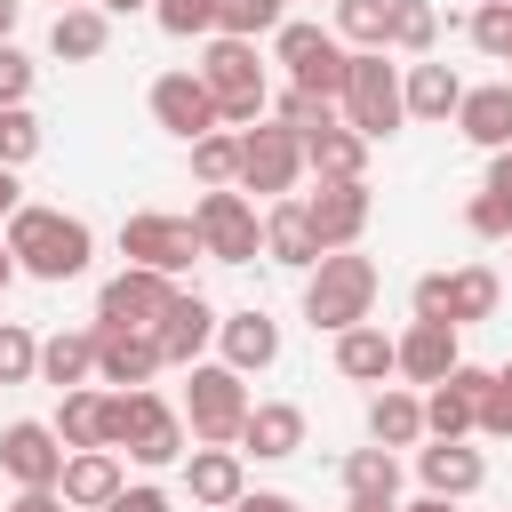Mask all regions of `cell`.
Wrapping results in <instances>:
<instances>
[{"label":"cell","mask_w":512,"mask_h":512,"mask_svg":"<svg viewBox=\"0 0 512 512\" xmlns=\"http://www.w3.org/2000/svg\"><path fill=\"white\" fill-rule=\"evenodd\" d=\"M104 16H128V8H152V0H96Z\"/></svg>","instance_id":"11a10c76"},{"label":"cell","mask_w":512,"mask_h":512,"mask_svg":"<svg viewBox=\"0 0 512 512\" xmlns=\"http://www.w3.org/2000/svg\"><path fill=\"white\" fill-rule=\"evenodd\" d=\"M400 512H456L448 496H416V504H400Z\"/></svg>","instance_id":"db71d44e"},{"label":"cell","mask_w":512,"mask_h":512,"mask_svg":"<svg viewBox=\"0 0 512 512\" xmlns=\"http://www.w3.org/2000/svg\"><path fill=\"white\" fill-rule=\"evenodd\" d=\"M216 344H224V368H240V376H264V368L280 360V320H272L264 304H240V312H224Z\"/></svg>","instance_id":"d6986e66"},{"label":"cell","mask_w":512,"mask_h":512,"mask_svg":"<svg viewBox=\"0 0 512 512\" xmlns=\"http://www.w3.org/2000/svg\"><path fill=\"white\" fill-rule=\"evenodd\" d=\"M304 176V136L280 128V120H256L240 128V192H264V200H288Z\"/></svg>","instance_id":"30bf717a"},{"label":"cell","mask_w":512,"mask_h":512,"mask_svg":"<svg viewBox=\"0 0 512 512\" xmlns=\"http://www.w3.org/2000/svg\"><path fill=\"white\" fill-rule=\"evenodd\" d=\"M336 120H344V104H328V96H304V88L280 96V128H296V136H320V128H336Z\"/></svg>","instance_id":"7bdbcfd3"},{"label":"cell","mask_w":512,"mask_h":512,"mask_svg":"<svg viewBox=\"0 0 512 512\" xmlns=\"http://www.w3.org/2000/svg\"><path fill=\"white\" fill-rule=\"evenodd\" d=\"M184 496L208 504V512H232L248 496V456L240 448H192L184 456Z\"/></svg>","instance_id":"44dd1931"},{"label":"cell","mask_w":512,"mask_h":512,"mask_svg":"<svg viewBox=\"0 0 512 512\" xmlns=\"http://www.w3.org/2000/svg\"><path fill=\"white\" fill-rule=\"evenodd\" d=\"M40 376V336L24 320H0V384H32Z\"/></svg>","instance_id":"60d3db41"},{"label":"cell","mask_w":512,"mask_h":512,"mask_svg":"<svg viewBox=\"0 0 512 512\" xmlns=\"http://www.w3.org/2000/svg\"><path fill=\"white\" fill-rule=\"evenodd\" d=\"M280 24H288V0H216L224 40H256V32H280Z\"/></svg>","instance_id":"8d00e7d4"},{"label":"cell","mask_w":512,"mask_h":512,"mask_svg":"<svg viewBox=\"0 0 512 512\" xmlns=\"http://www.w3.org/2000/svg\"><path fill=\"white\" fill-rule=\"evenodd\" d=\"M56 440L64 448H104V392H56Z\"/></svg>","instance_id":"e575fe53"},{"label":"cell","mask_w":512,"mask_h":512,"mask_svg":"<svg viewBox=\"0 0 512 512\" xmlns=\"http://www.w3.org/2000/svg\"><path fill=\"white\" fill-rule=\"evenodd\" d=\"M272 48H280V64H288V80H296L304 96H328V104H344L352 48L336 40V24H280V32H272Z\"/></svg>","instance_id":"8992f818"},{"label":"cell","mask_w":512,"mask_h":512,"mask_svg":"<svg viewBox=\"0 0 512 512\" xmlns=\"http://www.w3.org/2000/svg\"><path fill=\"white\" fill-rule=\"evenodd\" d=\"M216 328H224V312H216L200 288H176L168 312H160V328H152V344H160L168 368H200V352L216 344Z\"/></svg>","instance_id":"7c38bea8"},{"label":"cell","mask_w":512,"mask_h":512,"mask_svg":"<svg viewBox=\"0 0 512 512\" xmlns=\"http://www.w3.org/2000/svg\"><path fill=\"white\" fill-rule=\"evenodd\" d=\"M104 512H168V488H152V480H136V488H120Z\"/></svg>","instance_id":"7dc6e473"},{"label":"cell","mask_w":512,"mask_h":512,"mask_svg":"<svg viewBox=\"0 0 512 512\" xmlns=\"http://www.w3.org/2000/svg\"><path fill=\"white\" fill-rule=\"evenodd\" d=\"M88 376H96V328H56V336H40V384L80 392Z\"/></svg>","instance_id":"1f68e13d"},{"label":"cell","mask_w":512,"mask_h":512,"mask_svg":"<svg viewBox=\"0 0 512 512\" xmlns=\"http://www.w3.org/2000/svg\"><path fill=\"white\" fill-rule=\"evenodd\" d=\"M336 376H344V384H384V376H400V336H384L376 320L344 328V336H336Z\"/></svg>","instance_id":"d4e9b609"},{"label":"cell","mask_w":512,"mask_h":512,"mask_svg":"<svg viewBox=\"0 0 512 512\" xmlns=\"http://www.w3.org/2000/svg\"><path fill=\"white\" fill-rule=\"evenodd\" d=\"M496 296L504 280L488 264H456V272H424L416 280V320H448V328H472V320H496Z\"/></svg>","instance_id":"9c48e42d"},{"label":"cell","mask_w":512,"mask_h":512,"mask_svg":"<svg viewBox=\"0 0 512 512\" xmlns=\"http://www.w3.org/2000/svg\"><path fill=\"white\" fill-rule=\"evenodd\" d=\"M40 152V120H32V104H8L0 112V168H24Z\"/></svg>","instance_id":"ee69618b"},{"label":"cell","mask_w":512,"mask_h":512,"mask_svg":"<svg viewBox=\"0 0 512 512\" xmlns=\"http://www.w3.org/2000/svg\"><path fill=\"white\" fill-rule=\"evenodd\" d=\"M456 128H464V144H480V152H504V144H512V80L464 88V104H456Z\"/></svg>","instance_id":"83f0119b"},{"label":"cell","mask_w":512,"mask_h":512,"mask_svg":"<svg viewBox=\"0 0 512 512\" xmlns=\"http://www.w3.org/2000/svg\"><path fill=\"white\" fill-rule=\"evenodd\" d=\"M264 256L272 264H288V272H312L328 248H320V232H312V216H304V200L288 192V200H272L264 208Z\"/></svg>","instance_id":"cb8c5ba5"},{"label":"cell","mask_w":512,"mask_h":512,"mask_svg":"<svg viewBox=\"0 0 512 512\" xmlns=\"http://www.w3.org/2000/svg\"><path fill=\"white\" fill-rule=\"evenodd\" d=\"M8 512H72V504H64L56 488H16V496H8Z\"/></svg>","instance_id":"681fc988"},{"label":"cell","mask_w":512,"mask_h":512,"mask_svg":"<svg viewBox=\"0 0 512 512\" xmlns=\"http://www.w3.org/2000/svg\"><path fill=\"white\" fill-rule=\"evenodd\" d=\"M248 408H256V400H248V376H240V368H224V360L184 368V424H192L200 448H240Z\"/></svg>","instance_id":"3957f363"},{"label":"cell","mask_w":512,"mask_h":512,"mask_svg":"<svg viewBox=\"0 0 512 512\" xmlns=\"http://www.w3.org/2000/svg\"><path fill=\"white\" fill-rule=\"evenodd\" d=\"M400 96H408V120H456V104H464V80H456V64H400Z\"/></svg>","instance_id":"f1b7e54d"},{"label":"cell","mask_w":512,"mask_h":512,"mask_svg":"<svg viewBox=\"0 0 512 512\" xmlns=\"http://www.w3.org/2000/svg\"><path fill=\"white\" fill-rule=\"evenodd\" d=\"M384 24H392V0H336V40L344 48H384Z\"/></svg>","instance_id":"74e56055"},{"label":"cell","mask_w":512,"mask_h":512,"mask_svg":"<svg viewBox=\"0 0 512 512\" xmlns=\"http://www.w3.org/2000/svg\"><path fill=\"white\" fill-rule=\"evenodd\" d=\"M152 120H160L168 136H184V144H200V136L224 128V120H216V88H208L200 72H160V80H152Z\"/></svg>","instance_id":"9a60e30c"},{"label":"cell","mask_w":512,"mask_h":512,"mask_svg":"<svg viewBox=\"0 0 512 512\" xmlns=\"http://www.w3.org/2000/svg\"><path fill=\"white\" fill-rule=\"evenodd\" d=\"M24 208V184H16V168H0V224Z\"/></svg>","instance_id":"f907efd6"},{"label":"cell","mask_w":512,"mask_h":512,"mask_svg":"<svg viewBox=\"0 0 512 512\" xmlns=\"http://www.w3.org/2000/svg\"><path fill=\"white\" fill-rule=\"evenodd\" d=\"M120 488H128V480H120V448H72V456H64L56 496H64L72 512H104Z\"/></svg>","instance_id":"603a6c76"},{"label":"cell","mask_w":512,"mask_h":512,"mask_svg":"<svg viewBox=\"0 0 512 512\" xmlns=\"http://www.w3.org/2000/svg\"><path fill=\"white\" fill-rule=\"evenodd\" d=\"M464 32H472V48H480L488 64H512V8H504V0H480V8L464 16Z\"/></svg>","instance_id":"f35d334b"},{"label":"cell","mask_w":512,"mask_h":512,"mask_svg":"<svg viewBox=\"0 0 512 512\" xmlns=\"http://www.w3.org/2000/svg\"><path fill=\"white\" fill-rule=\"evenodd\" d=\"M8 280H16V256H8V240H0V296H8Z\"/></svg>","instance_id":"9f6ffc18"},{"label":"cell","mask_w":512,"mask_h":512,"mask_svg":"<svg viewBox=\"0 0 512 512\" xmlns=\"http://www.w3.org/2000/svg\"><path fill=\"white\" fill-rule=\"evenodd\" d=\"M152 24L168 40H216V0H152Z\"/></svg>","instance_id":"ab89813d"},{"label":"cell","mask_w":512,"mask_h":512,"mask_svg":"<svg viewBox=\"0 0 512 512\" xmlns=\"http://www.w3.org/2000/svg\"><path fill=\"white\" fill-rule=\"evenodd\" d=\"M232 512H304V504H296V496H280V488H248Z\"/></svg>","instance_id":"c3c4849f"},{"label":"cell","mask_w":512,"mask_h":512,"mask_svg":"<svg viewBox=\"0 0 512 512\" xmlns=\"http://www.w3.org/2000/svg\"><path fill=\"white\" fill-rule=\"evenodd\" d=\"M0 240H8L16 272H32V280H80L88 256H96V232L80 216H64V208H40V200H24L0 224Z\"/></svg>","instance_id":"6da1fadb"},{"label":"cell","mask_w":512,"mask_h":512,"mask_svg":"<svg viewBox=\"0 0 512 512\" xmlns=\"http://www.w3.org/2000/svg\"><path fill=\"white\" fill-rule=\"evenodd\" d=\"M400 120H408V96H400L392 48H352V72H344V128H360L368 144H384Z\"/></svg>","instance_id":"5b68a950"},{"label":"cell","mask_w":512,"mask_h":512,"mask_svg":"<svg viewBox=\"0 0 512 512\" xmlns=\"http://www.w3.org/2000/svg\"><path fill=\"white\" fill-rule=\"evenodd\" d=\"M304 168H312L320 184H360V176H368V136L336 120V128L304 136Z\"/></svg>","instance_id":"f546056e"},{"label":"cell","mask_w":512,"mask_h":512,"mask_svg":"<svg viewBox=\"0 0 512 512\" xmlns=\"http://www.w3.org/2000/svg\"><path fill=\"white\" fill-rule=\"evenodd\" d=\"M32 80H40V64L8 40V48H0V112H8V104H32Z\"/></svg>","instance_id":"f6af8a7d"},{"label":"cell","mask_w":512,"mask_h":512,"mask_svg":"<svg viewBox=\"0 0 512 512\" xmlns=\"http://www.w3.org/2000/svg\"><path fill=\"white\" fill-rule=\"evenodd\" d=\"M464 232H472V240H512V192H488V184H480V192L464 200Z\"/></svg>","instance_id":"b9f144b4"},{"label":"cell","mask_w":512,"mask_h":512,"mask_svg":"<svg viewBox=\"0 0 512 512\" xmlns=\"http://www.w3.org/2000/svg\"><path fill=\"white\" fill-rule=\"evenodd\" d=\"M120 456H128V464H144V472H168V464H184V456H192V424H184V408L152 400V416L136 424V440H128Z\"/></svg>","instance_id":"484cf974"},{"label":"cell","mask_w":512,"mask_h":512,"mask_svg":"<svg viewBox=\"0 0 512 512\" xmlns=\"http://www.w3.org/2000/svg\"><path fill=\"white\" fill-rule=\"evenodd\" d=\"M344 504H400V456L392 448H352L344 456Z\"/></svg>","instance_id":"d6a6232c"},{"label":"cell","mask_w":512,"mask_h":512,"mask_svg":"<svg viewBox=\"0 0 512 512\" xmlns=\"http://www.w3.org/2000/svg\"><path fill=\"white\" fill-rule=\"evenodd\" d=\"M496 384H504V392H512V360H504V368H496Z\"/></svg>","instance_id":"6f0895ef"},{"label":"cell","mask_w":512,"mask_h":512,"mask_svg":"<svg viewBox=\"0 0 512 512\" xmlns=\"http://www.w3.org/2000/svg\"><path fill=\"white\" fill-rule=\"evenodd\" d=\"M464 328H448V320H408L400 328V376L408 384H448V368H464V344H456Z\"/></svg>","instance_id":"ac0fdd59"},{"label":"cell","mask_w":512,"mask_h":512,"mask_svg":"<svg viewBox=\"0 0 512 512\" xmlns=\"http://www.w3.org/2000/svg\"><path fill=\"white\" fill-rule=\"evenodd\" d=\"M368 312H376V256L336 248V256H320V264L304 272V320H312L320 336H344V328H360Z\"/></svg>","instance_id":"7a4b0ae2"},{"label":"cell","mask_w":512,"mask_h":512,"mask_svg":"<svg viewBox=\"0 0 512 512\" xmlns=\"http://www.w3.org/2000/svg\"><path fill=\"white\" fill-rule=\"evenodd\" d=\"M416 472H424V496H448V504H464V496H480V480H488V456H480L472 440H432V448H416Z\"/></svg>","instance_id":"ffe728a7"},{"label":"cell","mask_w":512,"mask_h":512,"mask_svg":"<svg viewBox=\"0 0 512 512\" xmlns=\"http://www.w3.org/2000/svg\"><path fill=\"white\" fill-rule=\"evenodd\" d=\"M192 176H200V192H232V184H240V128L200 136V144H192Z\"/></svg>","instance_id":"d590c367"},{"label":"cell","mask_w":512,"mask_h":512,"mask_svg":"<svg viewBox=\"0 0 512 512\" xmlns=\"http://www.w3.org/2000/svg\"><path fill=\"white\" fill-rule=\"evenodd\" d=\"M192 72L216 88V120H224V128H256V120H264V104H272V96H264L256 40H224V32H216V40L200 48V64H192Z\"/></svg>","instance_id":"277c9868"},{"label":"cell","mask_w":512,"mask_h":512,"mask_svg":"<svg viewBox=\"0 0 512 512\" xmlns=\"http://www.w3.org/2000/svg\"><path fill=\"white\" fill-rule=\"evenodd\" d=\"M160 368H168V360H160V344H152L144 328H96V384H112V392H144Z\"/></svg>","instance_id":"e0dca14e"},{"label":"cell","mask_w":512,"mask_h":512,"mask_svg":"<svg viewBox=\"0 0 512 512\" xmlns=\"http://www.w3.org/2000/svg\"><path fill=\"white\" fill-rule=\"evenodd\" d=\"M104 48H112V16H104L96 0H88V8H64V16L48 24V56H56V64H96Z\"/></svg>","instance_id":"4dcf8cb0"},{"label":"cell","mask_w":512,"mask_h":512,"mask_svg":"<svg viewBox=\"0 0 512 512\" xmlns=\"http://www.w3.org/2000/svg\"><path fill=\"white\" fill-rule=\"evenodd\" d=\"M488 192H512V144H504V152H488Z\"/></svg>","instance_id":"816d5d0a"},{"label":"cell","mask_w":512,"mask_h":512,"mask_svg":"<svg viewBox=\"0 0 512 512\" xmlns=\"http://www.w3.org/2000/svg\"><path fill=\"white\" fill-rule=\"evenodd\" d=\"M480 432H488V440H512V392H504L496 376H488V400H480Z\"/></svg>","instance_id":"bcb514c9"},{"label":"cell","mask_w":512,"mask_h":512,"mask_svg":"<svg viewBox=\"0 0 512 512\" xmlns=\"http://www.w3.org/2000/svg\"><path fill=\"white\" fill-rule=\"evenodd\" d=\"M432 40H440V8L432 0H392V24H384V48L392 56H432Z\"/></svg>","instance_id":"836d02e7"},{"label":"cell","mask_w":512,"mask_h":512,"mask_svg":"<svg viewBox=\"0 0 512 512\" xmlns=\"http://www.w3.org/2000/svg\"><path fill=\"white\" fill-rule=\"evenodd\" d=\"M168 296H176V280H160V272H144V264H120L104 288H96V320L88 328H160V312H168Z\"/></svg>","instance_id":"8fae6325"},{"label":"cell","mask_w":512,"mask_h":512,"mask_svg":"<svg viewBox=\"0 0 512 512\" xmlns=\"http://www.w3.org/2000/svg\"><path fill=\"white\" fill-rule=\"evenodd\" d=\"M192 232H200V248L216 264H256L264 256V216H256V200L240 184L232 192H200L192 200Z\"/></svg>","instance_id":"ba28073f"},{"label":"cell","mask_w":512,"mask_h":512,"mask_svg":"<svg viewBox=\"0 0 512 512\" xmlns=\"http://www.w3.org/2000/svg\"><path fill=\"white\" fill-rule=\"evenodd\" d=\"M488 376L496 368H448V384L424 392V440H472L480 432V400H488Z\"/></svg>","instance_id":"4fadbf2b"},{"label":"cell","mask_w":512,"mask_h":512,"mask_svg":"<svg viewBox=\"0 0 512 512\" xmlns=\"http://www.w3.org/2000/svg\"><path fill=\"white\" fill-rule=\"evenodd\" d=\"M368 440L392 448V456L424 440V400H416V384H376V400H368Z\"/></svg>","instance_id":"4316f807"},{"label":"cell","mask_w":512,"mask_h":512,"mask_svg":"<svg viewBox=\"0 0 512 512\" xmlns=\"http://www.w3.org/2000/svg\"><path fill=\"white\" fill-rule=\"evenodd\" d=\"M304 216H312L320 248L336 256V248H360V232H368V216H376V192H368V176H360V184H320V192L304 200Z\"/></svg>","instance_id":"2e32d148"},{"label":"cell","mask_w":512,"mask_h":512,"mask_svg":"<svg viewBox=\"0 0 512 512\" xmlns=\"http://www.w3.org/2000/svg\"><path fill=\"white\" fill-rule=\"evenodd\" d=\"M296 448H304V408H296V400H256L248 424H240V456H256V464H288Z\"/></svg>","instance_id":"7402d4cb"},{"label":"cell","mask_w":512,"mask_h":512,"mask_svg":"<svg viewBox=\"0 0 512 512\" xmlns=\"http://www.w3.org/2000/svg\"><path fill=\"white\" fill-rule=\"evenodd\" d=\"M64 440H56V424H40V416H16L8 432H0V472L16 480V488H56L64 480Z\"/></svg>","instance_id":"5bb4252c"},{"label":"cell","mask_w":512,"mask_h":512,"mask_svg":"<svg viewBox=\"0 0 512 512\" xmlns=\"http://www.w3.org/2000/svg\"><path fill=\"white\" fill-rule=\"evenodd\" d=\"M120 256L128 264H144V272H160V280H184L208 248H200V232H192V216H168V208H136L128 224H120Z\"/></svg>","instance_id":"52a82bcc"},{"label":"cell","mask_w":512,"mask_h":512,"mask_svg":"<svg viewBox=\"0 0 512 512\" xmlns=\"http://www.w3.org/2000/svg\"><path fill=\"white\" fill-rule=\"evenodd\" d=\"M16 24H24V0H0V48L16 40Z\"/></svg>","instance_id":"f5cc1de1"},{"label":"cell","mask_w":512,"mask_h":512,"mask_svg":"<svg viewBox=\"0 0 512 512\" xmlns=\"http://www.w3.org/2000/svg\"><path fill=\"white\" fill-rule=\"evenodd\" d=\"M504 8H512V0H504Z\"/></svg>","instance_id":"91938a15"},{"label":"cell","mask_w":512,"mask_h":512,"mask_svg":"<svg viewBox=\"0 0 512 512\" xmlns=\"http://www.w3.org/2000/svg\"><path fill=\"white\" fill-rule=\"evenodd\" d=\"M64 8H88V0H56V16H64Z\"/></svg>","instance_id":"680465c9"}]
</instances>
